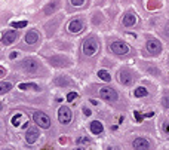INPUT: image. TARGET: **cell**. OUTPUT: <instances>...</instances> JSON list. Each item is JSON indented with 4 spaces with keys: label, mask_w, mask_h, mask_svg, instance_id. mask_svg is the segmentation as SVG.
<instances>
[{
    "label": "cell",
    "mask_w": 169,
    "mask_h": 150,
    "mask_svg": "<svg viewBox=\"0 0 169 150\" xmlns=\"http://www.w3.org/2000/svg\"><path fill=\"white\" fill-rule=\"evenodd\" d=\"M12 27L14 28H22V27H27V21H18V23H12Z\"/></svg>",
    "instance_id": "22"
},
{
    "label": "cell",
    "mask_w": 169,
    "mask_h": 150,
    "mask_svg": "<svg viewBox=\"0 0 169 150\" xmlns=\"http://www.w3.org/2000/svg\"><path fill=\"white\" fill-rule=\"evenodd\" d=\"M147 51L151 52V54H160V51H162L160 42L156 40V39H150V40L147 42Z\"/></svg>",
    "instance_id": "9"
},
{
    "label": "cell",
    "mask_w": 169,
    "mask_h": 150,
    "mask_svg": "<svg viewBox=\"0 0 169 150\" xmlns=\"http://www.w3.org/2000/svg\"><path fill=\"white\" fill-rule=\"evenodd\" d=\"M111 51L116 55H126L129 52V46L123 42H113L111 43Z\"/></svg>",
    "instance_id": "6"
},
{
    "label": "cell",
    "mask_w": 169,
    "mask_h": 150,
    "mask_svg": "<svg viewBox=\"0 0 169 150\" xmlns=\"http://www.w3.org/2000/svg\"><path fill=\"white\" fill-rule=\"evenodd\" d=\"M39 131L37 129H28L27 134H25V141H27L28 144H34L37 140H39Z\"/></svg>",
    "instance_id": "12"
},
{
    "label": "cell",
    "mask_w": 169,
    "mask_h": 150,
    "mask_svg": "<svg viewBox=\"0 0 169 150\" xmlns=\"http://www.w3.org/2000/svg\"><path fill=\"white\" fill-rule=\"evenodd\" d=\"M91 143V140L88 138V137H80V138H77V144H89Z\"/></svg>",
    "instance_id": "23"
},
{
    "label": "cell",
    "mask_w": 169,
    "mask_h": 150,
    "mask_svg": "<svg viewBox=\"0 0 169 150\" xmlns=\"http://www.w3.org/2000/svg\"><path fill=\"white\" fill-rule=\"evenodd\" d=\"M2 109H3V104H2V103H0V112H2Z\"/></svg>",
    "instance_id": "34"
},
{
    "label": "cell",
    "mask_w": 169,
    "mask_h": 150,
    "mask_svg": "<svg viewBox=\"0 0 169 150\" xmlns=\"http://www.w3.org/2000/svg\"><path fill=\"white\" fill-rule=\"evenodd\" d=\"M98 40L96 39H94V37H91V39H88V40H85V43H83V54L86 55V57H92V55H95V52L98 51Z\"/></svg>",
    "instance_id": "1"
},
{
    "label": "cell",
    "mask_w": 169,
    "mask_h": 150,
    "mask_svg": "<svg viewBox=\"0 0 169 150\" xmlns=\"http://www.w3.org/2000/svg\"><path fill=\"white\" fill-rule=\"evenodd\" d=\"M39 89V86L37 85H34V83H19V89H22V91H25V89Z\"/></svg>",
    "instance_id": "20"
},
{
    "label": "cell",
    "mask_w": 169,
    "mask_h": 150,
    "mask_svg": "<svg viewBox=\"0 0 169 150\" xmlns=\"http://www.w3.org/2000/svg\"><path fill=\"white\" fill-rule=\"evenodd\" d=\"M74 150H85V147H82V146H79V147H76Z\"/></svg>",
    "instance_id": "33"
},
{
    "label": "cell",
    "mask_w": 169,
    "mask_h": 150,
    "mask_svg": "<svg viewBox=\"0 0 169 150\" xmlns=\"http://www.w3.org/2000/svg\"><path fill=\"white\" fill-rule=\"evenodd\" d=\"M16 57H18V52H12V54H10V59L16 58Z\"/></svg>",
    "instance_id": "30"
},
{
    "label": "cell",
    "mask_w": 169,
    "mask_h": 150,
    "mask_svg": "<svg viewBox=\"0 0 169 150\" xmlns=\"http://www.w3.org/2000/svg\"><path fill=\"white\" fill-rule=\"evenodd\" d=\"M21 67H22L27 73H34V71H37V68H39V63L33 58H25L22 63H21Z\"/></svg>",
    "instance_id": "5"
},
{
    "label": "cell",
    "mask_w": 169,
    "mask_h": 150,
    "mask_svg": "<svg viewBox=\"0 0 169 150\" xmlns=\"http://www.w3.org/2000/svg\"><path fill=\"white\" fill-rule=\"evenodd\" d=\"M133 149L135 150H147V149H150V143L145 140V138H135L133 140Z\"/></svg>",
    "instance_id": "10"
},
{
    "label": "cell",
    "mask_w": 169,
    "mask_h": 150,
    "mask_svg": "<svg viewBox=\"0 0 169 150\" xmlns=\"http://www.w3.org/2000/svg\"><path fill=\"white\" fill-rule=\"evenodd\" d=\"M83 28H85V23H83L82 19H73V21L68 24V31L73 33V34L80 33Z\"/></svg>",
    "instance_id": "8"
},
{
    "label": "cell",
    "mask_w": 169,
    "mask_h": 150,
    "mask_svg": "<svg viewBox=\"0 0 169 150\" xmlns=\"http://www.w3.org/2000/svg\"><path fill=\"white\" fill-rule=\"evenodd\" d=\"M16 39H18V33H16V31H8V33L3 34V37H2V40H3L5 45H10V43H14Z\"/></svg>",
    "instance_id": "13"
},
{
    "label": "cell",
    "mask_w": 169,
    "mask_h": 150,
    "mask_svg": "<svg viewBox=\"0 0 169 150\" xmlns=\"http://www.w3.org/2000/svg\"><path fill=\"white\" fill-rule=\"evenodd\" d=\"M77 92H70L68 95H67V101H70V103H73L74 100H76V98H77Z\"/></svg>",
    "instance_id": "24"
},
{
    "label": "cell",
    "mask_w": 169,
    "mask_h": 150,
    "mask_svg": "<svg viewBox=\"0 0 169 150\" xmlns=\"http://www.w3.org/2000/svg\"><path fill=\"white\" fill-rule=\"evenodd\" d=\"M133 116H135V119H137V122H141L142 118H144V116H142L139 112H133Z\"/></svg>",
    "instance_id": "27"
},
{
    "label": "cell",
    "mask_w": 169,
    "mask_h": 150,
    "mask_svg": "<svg viewBox=\"0 0 169 150\" xmlns=\"http://www.w3.org/2000/svg\"><path fill=\"white\" fill-rule=\"evenodd\" d=\"M162 105H163L165 109H169V97H163V100H162Z\"/></svg>",
    "instance_id": "25"
},
{
    "label": "cell",
    "mask_w": 169,
    "mask_h": 150,
    "mask_svg": "<svg viewBox=\"0 0 169 150\" xmlns=\"http://www.w3.org/2000/svg\"><path fill=\"white\" fill-rule=\"evenodd\" d=\"M147 94H148V91H147L144 86H139L135 89V92H133V95L137 97V98H141V97H145Z\"/></svg>",
    "instance_id": "18"
},
{
    "label": "cell",
    "mask_w": 169,
    "mask_h": 150,
    "mask_svg": "<svg viewBox=\"0 0 169 150\" xmlns=\"http://www.w3.org/2000/svg\"><path fill=\"white\" fill-rule=\"evenodd\" d=\"M98 76H100V79H102V80H105V82H110V80H111L110 73L105 71V70H100V71H98Z\"/></svg>",
    "instance_id": "19"
},
{
    "label": "cell",
    "mask_w": 169,
    "mask_h": 150,
    "mask_svg": "<svg viewBox=\"0 0 169 150\" xmlns=\"http://www.w3.org/2000/svg\"><path fill=\"white\" fill-rule=\"evenodd\" d=\"M71 2V5L73 6H82L85 3V0H70Z\"/></svg>",
    "instance_id": "26"
},
{
    "label": "cell",
    "mask_w": 169,
    "mask_h": 150,
    "mask_svg": "<svg viewBox=\"0 0 169 150\" xmlns=\"http://www.w3.org/2000/svg\"><path fill=\"white\" fill-rule=\"evenodd\" d=\"M153 114H154V113H153V112H148V113H147V118H151Z\"/></svg>",
    "instance_id": "32"
},
{
    "label": "cell",
    "mask_w": 169,
    "mask_h": 150,
    "mask_svg": "<svg viewBox=\"0 0 169 150\" xmlns=\"http://www.w3.org/2000/svg\"><path fill=\"white\" fill-rule=\"evenodd\" d=\"M33 119H34V122H36L40 128H43V129H48V128L50 126L49 116L45 114L43 112H36V113L33 114Z\"/></svg>",
    "instance_id": "2"
},
{
    "label": "cell",
    "mask_w": 169,
    "mask_h": 150,
    "mask_svg": "<svg viewBox=\"0 0 169 150\" xmlns=\"http://www.w3.org/2000/svg\"><path fill=\"white\" fill-rule=\"evenodd\" d=\"M25 43H28V45H34L37 40H40V34L37 31H34V30H30V31H27V34H25Z\"/></svg>",
    "instance_id": "11"
},
{
    "label": "cell",
    "mask_w": 169,
    "mask_h": 150,
    "mask_svg": "<svg viewBox=\"0 0 169 150\" xmlns=\"http://www.w3.org/2000/svg\"><path fill=\"white\" fill-rule=\"evenodd\" d=\"M5 73H6V70L3 67H0V76H5Z\"/></svg>",
    "instance_id": "31"
},
{
    "label": "cell",
    "mask_w": 169,
    "mask_h": 150,
    "mask_svg": "<svg viewBox=\"0 0 169 150\" xmlns=\"http://www.w3.org/2000/svg\"><path fill=\"white\" fill-rule=\"evenodd\" d=\"M102 123L100 122V120H94V122H91V131L92 134H101L102 132Z\"/></svg>",
    "instance_id": "15"
},
{
    "label": "cell",
    "mask_w": 169,
    "mask_h": 150,
    "mask_svg": "<svg viewBox=\"0 0 169 150\" xmlns=\"http://www.w3.org/2000/svg\"><path fill=\"white\" fill-rule=\"evenodd\" d=\"M100 97L105 101H116L119 95H117V92H116L113 88H101Z\"/></svg>",
    "instance_id": "4"
},
{
    "label": "cell",
    "mask_w": 169,
    "mask_h": 150,
    "mask_svg": "<svg viewBox=\"0 0 169 150\" xmlns=\"http://www.w3.org/2000/svg\"><path fill=\"white\" fill-rule=\"evenodd\" d=\"M10 89H12V83H9V82H2L0 83V95L9 92Z\"/></svg>",
    "instance_id": "17"
},
{
    "label": "cell",
    "mask_w": 169,
    "mask_h": 150,
    "mask_svg": "<svg viewBox=\"0 0 169 150\" xmlns=\"http://www.w3.org/2000/svg\"><path fill=\"white\" fill-rule=\"evenodd\" d=\"M58 120H60L62 125H67L71 120V110L67 107V105H62L58 110Z\"/></svg>",
    "instance_id": "3"
},
{
    "label": "cell",
    "mask_w": 169,
    "mask_h": 150,
    "mask_svg": "<svg viewBox=\"0 0 169 150\" xmlns=\"http://www.w3.org/2000/svg\"><path fill=\"white\" fill-rule=\"evenodd\" d=\"M56 5H58V3H56V2H55V3H52V5H49V6H46L45 8V14H52V12H54L55 9H56Z\"/></svg>",
    "instance_id": "21"
},
{
    "label": "cell",
    "mask_w": 169,
    "mask_h": 150,
    "mask_svg": "<svg viewBox=\"0 0 169 150\" xmlns=\"http://www.w3.org/2000/svg\"><path fill=\"white\" fill-rule=\"evenodd\" d=\"M119 82L122 85H132L133 76L129 70H120L119 71Z\"/></svg>",
    "instance_id": "7"
},
{
    "label": "cell",
    "mask_w": 169,
    "mask_h": 150,
    "mask_svg": "<svg viewBox=\"0 0 169 150\" xmlns=\"http://www.w3.org/2000/svg\"><path fill=\"white\" fill-rule=\"evenodd\" d=\"M83 114H85V116L88 118V116H91V114H92V112L88 109V107H83Z\"/></svg>",
    "instance_id": "28"
},
{
    "label": "cell",
    "mask_w": 169,
    "mask_h": 150,
    "mask_svg": "<svg viewBox=\"0 0 169 150\" xmlns=\"http://www.w3.org/2000/svg\"><path fill=\"white\" fill-rule=\"evenodd\" d=\"M21 123H25V118H24L21 113L15 114L14 118H12V125L18 128V126H21Z\"/></svg>",
    "instance_id": "16"
},
{
    "label": "cell",
    "mask_w": 169,
    "mask_h": 150,
    "mask_svg": "<svg viewBox=\"0 0 169 150\" xmlns=\"http://www.w3.org/2000/svg\"><path fill=\"white\" fill-rule=\"evenodd\" d=\"M135 23H137V16H135V14H126L123 18V25L125 27H132V25H135Z\"/></svg>",
    "instance_id": "14"
},
{
    "label": "cell",
    "mask_w": 169,
    "mask_h": 150,
    "mask_svg": "<svg viewBox=\"0 0 169 150\" xmlns=\"http://www.w3.org/2000/svg\"><path fill=\"white\" fill-rule=\"evenodd\" d=\"M163 131L166 132V134H169V122H165L163 123Z\"/></svg>",
    "instance_id": "29"
}]
</instances>
